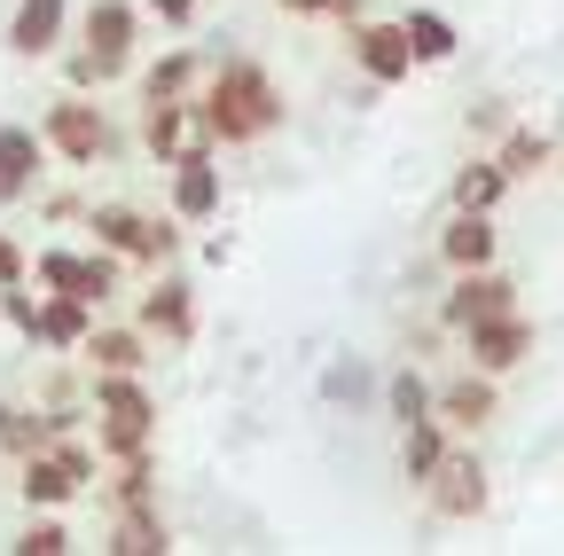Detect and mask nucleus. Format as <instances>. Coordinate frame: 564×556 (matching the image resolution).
<instances>
[{
    "instance_id": "f257e3e1",
    "label": "nucleus",
    "mask_w": 564,
    "mask_h": 556,
    "mask_svg": "<svg viewBox=\"0 0 564 556\" xmlns=\"http://www.w3.org/2000/svg\"><path fill=\"white\" fill-rule=\"evenodd\" d=\"M204 118H212V142H259V133L282 126V95L259 63H228L204 95Z\"/></svg>"
},
{
    "instance_id": "f03ea898",
    "label": "nucleus",
    "mask_w": 564,
    "mask_h": 556,
    "mask_svg": "<svg viewBox=\"0 0 564 556\" xmlns=\"http://www.w3.org/2000/svg\"><path fill=\"white\" fill-rule=\"evenodd\" d=\"M126 55H133V9H126V0H95V9H87V47L70 55V79L102 87V79L126 72Z\"/></svg>"
},
{
    "instance_id": "7ed1b4c3",
    "label": "nucleus",
    "mask_w": 564,
    "mask_h": 556,
    "mask_svg": "<svg viewBox=\"0 0 564 556\" xmlns=\"http://www.w3.org/2000/svg\"><path fill=\"white\" fill-rule=\"evenodd\" d=\"M95 415H102V447H110V455H141V447H150L158 407H150V392H141L133 377H102Z\"/></svg>"
},
{
    "instance_id": "20e7f679",
    "label": "nucleus",
    "mask_w": 564,
    "mask_h": 556,
    "mask_svg": "<svg viewBox=\"0 0 564 556\" xmlns=\"http://www.w3.org/2000/svg\"><path fill=\"white\" fill-rule=\"evenodd\" d=\"M141 142H150L165 165H181V157H212V118H204V102H150V118H141Z\"/></svg>"
},
{
    "instance_id": "39448f33",
    "label": "nucleus",
    "mask_w": 564,
    "mask_h": 556,
    "mask_svg": "<svg viewBox=\"0 0 564 556\" xmlns=\"http://www.w3.org/2000/svg\"><path fill=\"white\" fill-rule=\"evenodd\" d=\"M87 478H95V455L87 447H32L24 455V494L32 502H70Z\"/></svg>"
},
{
    "instance_id": "423d86ee",
    "label": "nucleus",
    "mask_w": 564,
    "mask_h": 556,
    "mask_svg": "<svg viewBox=\"0 0 564 556\" xmlns=\"http://www.w3.org/2000/svg\"><path fill=\"white\" fill-rule=\"evenodd\" d=\"M47 142H55L70 165H95V157L110 150V118H102L95 102H55V110H47Z\"/></svg>"
},
{
    "instance_id": "0eeeda50",
    "label": "nucleus",
    "mask_w": 564,
    "mask_h": 556,
    "mask_svg": "<svg viewBox=\"0 0 564 556\" xmlns=\"http://www.w3.org/2000/svg\"><path fill=\"white\" fill-rule=\"evenodd\" d=\"M95 243L133 251V259H165L173 251V228L165 220H141L133 204H102V212H95Z\"/></svg>"
},
{
    "instance_id": "6e6552de",
    "label": "nucleus",
    "mask_w": 564,
    "mask_h": 556,
    "mask_svg": "<svg viewBox=\"0 0 564 556\" xmlns=\"http://www.w3.org/2000/svg\"><path fill=\"white\" fill-rule=\"evenodd\" d=\"M432 486V510L440 517H478L486 510V470H478V455H440V470L423 478Z\"/></svg>"
},
{
    "instance_id": "1a4fd4ad",
    "label": "nucleus",
    "mask_w": 564,
    "mask_h": 556,
    "mask_svg": "<svg viewBox=\"0 0 564 556\" xmlns=\"http://www.w3.org/2000/svg\"><path fill=\"white\" fill-rule=\"evenodd\" d=\"M494 314H518V291L502 283V274H486V266H463V291L447 298V321L455 329H478Z\"/></svg>"
},
{
    "instance_id": "9d476101",
    "label": "nucleus",
    "mask_w": 564,
    "mask_h": 556,
    "mask_svg": "<svg viewBox=\"0 0 564 556\" xmlns=\"http://www.w3.org/2000/svg\"><path fill=\"white\" fill-rule=\"evenodd\" d=\"M40 283H55V291H70V298L102 306V298L118 291V266H110V259H79V251H47V259H40Z\"/></svg>"
},
{
    "instance_id": "9b49d317",
    "label": "nucleus",
    "mask_w": 564,
    "mask_h": 556,
    "mask_svg": "<svg viewBox=\"0 0 564 556\" xmlns=\"http://www.w3.org/2000/svg\"><path fill=\"white\" fill-rule=\"evenodd\" d=\"M352 55H361V72L377 87H392V79H408L415 40H408V24H361V32H352Z\"/></svg>"
},
{
    "instance_id": "f8f14e48",
    "label": "nucleus",
    "mask_w": 564,
    "mask_h": 556,
    "mask_svg": "<svg viewBox=\"0 0 564 556\" xmlns=\"http://www.w3.org/2000/svg\"><path fill=\"white\" fill-rule=\"evenodd\" d=\"M470 353H478V369H518V361L533 353V321H525V314L478 321V329H470Z\"/></svg>"
},
{
    "instance_id": "ddd939ff",
    "label": "nucleus",
    "mask_w": 564,
    "mask_h": 556,
    "mask_svg": "<svg viewBox=\"0 0 564 556\" xmlns=\"http://www.w3.org/2000/svg\"><path fill=\"white\" fill-rule=\"evenodd\" d=\"M32 173H40V133L32 126H0V204L32 196Z\"/></svg>"
},
{
    "instance_id": "4468645a",
    "label": "nucleus",
    "mask_w": 564,
    "mask_h": 556,
    "mask_svg": "<svg viewBox=\"0 0 564 556\" xmlns=\"http://www.w3.org/2000/svg\"><path fill=\"white\" fill-rule=\"evenodd\" d=\"M173 212L181 220H212V212H220V173H212V157H181L173 165Z\"/></svg>"
},
{
    "instance_id": "2eb2a0df",
    "label": "nucleus",
    "mask_w": 564,
    "mask_h": 556,
    "mask_svg": "<svg viewBox=\"0 0 564 556\" xmlns=\"http://www.w3.org/2000/svg\"><path fill=\"white\" fill-rule=\"evenodd\" d=\"M32 337H47V345H87V298H70V291H55L32 321H24Z\"/></svg>"
},
{
    "instance_id": "dca6fc26",
    "label": "nucleus",
    "mask_w": 564,
    "mask_h": 556,
    "mask_svg": "<svg viewBox=\"0 0 564 556\" xmlns=\"http://www.w3.org/2000/svg\"><path fill=\"white\" fill-rule=\"evenodd\" d=\"M55 32H63V0H24L17 24H9V47H17V55H47Z\"/></svg>"
},
{
    "instance_id": "f3484780",
    "label": "nucleus",
    "mask_w": 564,
    "mask_h": 556,
    "mask_svg": "<svg viewBox=\"0 0 564 556\" xmlns=\"http://www.w3.org/2000/svg\"><path fill=\"white\" fill-rule=\"evenodd\" d=\"M141 321H150L158 337H188V329H196V306H188V283H158L150 298H141Z\"/></svg>"
},
{
    "instance_id": "a211bd4d",
    "label": "nucleus",
    "mask_w": 564,
    "mask_h": 556,
    "mask_svg": "<svg viewBox=\"0 0 564 556\" xmlns=\"http://www.w3.org/2000/svg\"><path fill=\"white\" fill-rule=\"evenodd\" d=\"M110 548H118V556H165L173 541H165V525L150 517V502H133V510L118 517V533H110Z\"/></svg>"
},
{
    "instance_id": "6ab92c4d",
    "label": "nucleus",
    "mask_w": 564,
    "mask_h": 556,
    "mask_svg": "<svg viewBox=\"0 0 564 556\" xmlns=\"http://www.w3.org/2000/svg\"><path fill=\"white\" fill-rule=\"evenodd\" d=\"M87 353H95L102 377H133L141 361H150V353H141V337H126V329H87Z\"/></svg>"
},
{
    "instance_id": "aec40b11",
    "label": "nucleus",
    "mask_w": 564,
    "mask_h": 556,
    "mask_svg": "<svg viewBox=\"0 0 564 556\" xmlns=\"http://www.w3.org/2000/svg\"><path fill=\"white\" fill-rule=\"evenodd\" d=\"M440 415H447V424H463V432H478L486 415H494V384H478V377L447 384V392H440Z\"/></svg>"
},
{
    "instance_id": "412c9836",
    "label": "nucleus",
    "mask_w": 564,
    "mask_h": 556,
    "mask_svg": "<svg viewBox=\"0 0 564 556\" xmlns=\"http://www.w3.org/2000/svg\"><path fill=\"white\" fill-rule=\"evenodd\" d=\"M502 165H463L455 173V212H494V204H502Z\"/></svg>"
},
{
    "instance_id": "4be33fe9",
    "label": "nucleus",
    "mask_w": 564,
    "mask_h": 556,
    "mask_svg": "<svg viewBox=\"0 0 564 556\" xmlns=\"http://www.w3.org/2000/svg\"><path fill=\"white\" fill-rule=\"evenodd\" d=\"M447 259H455V266H486V259H494V228H486V212H463V220L447 228Z\"/></svg>"
},
{
    "instance_id": "5701e85b",
    "label": "nucleus",
    "mask_w": 564,
    "mask_h": 556,
    "mask_svg": "<svg viewBox=\"0 0 564 556\" xmlns=\"http://www.w3.org/2000/svg\"><path fill=\"white\" fill-rule=\"evenodd\" d=\"M549 157H556V150H549V133H533V126H518V133H510V142H502V157H494V165H502V173L518 181V173H541Z\"/></svg>"
},
{
    "instance_id": "b1692460",
    "label": "nucleus",
    "mask_w": 564,
    "mask_h": 556,
    "mask_svg": "<svg viewBox=\"0 0 564 556\" xmlns=\"http://www.w3.org/2000/svg\"><path fill=\"white\" fill-rule=\"evenodd\" d=\"M408 40H415V63H447V55H455V32H447V17H432V9L408 17Z\"/></svg>"
},
{
    "instance_id": "393cba45",
    "label": "nucleus",
    "mask_w": 564,
    "mask_h": 556,
    "mask_svg": "<svg viewBox=\"0 0 564 556\" xmlns=\"http://www.w3.org/2000/svg\"><path fill=\"white\" fill-rule=\"evenodd\" d=\"M440 415H415V424H408V478H432L440 470Z\"/></svg>"
},
{
    "instance_id": "a878e982",
    "label": "nucleus",
    "mask_w": 564,
    "mask_h": 556,
    "mask_svg": "<svg viewBox=\"0 0 564 556\" xmlns=\"http://www.w3.org/2000/svg\"><path fill=\"white\" fill-rule=\"evenodd\" d=\"M181 87H188V55H165V63H158V72H150V79H141V102H173Z\"/></svg>"
},
{
    "instance_id": "bb28decb",
    "label": "nucleus",
    "mask_w": 564,
    "mask_h": 556,
    "mask_svg": "<svg viewBox=\"0 0 564 556\" xmlns=\"http://www.w3.org/2000/svg\"><path fill=\"white\" fill-rule=\"evenodd\" d=\"M392 415H400V424L432 415V392H423V377H392Z\"/></svg>"
},
{
    "instance_id": "cd10ccee",
    "label": "nucleus",
    "mask_w": 564,
    "mask_h": 556,
    "mask_svg": "<svg viewBox=\"0 0 564 556\" xmlns=\"http://www.w3.org/2000/svg\"><path fill=\"white\" fill-rule=\"evenodd\" d=\"M17 548H24V556H63V548H70V533H63V525H32Z\"/></svg>"
},
{
    "instance_id": "c85d7f7f",
    "label": "nucleus",
    "mask_w": 564,
    "mask_h": 556,
    "mask_svg": "<svg viewBox=\"0 0 564 556\" xmlns=\"http://www.w3.org/2000/svg\"><path fill=\"white\" fill-rule=\"evenodd\" d=\"M282 9H299V17H361V0H282Z\"/></svg>"
},
{
    "instance_id": "c756f323",
    "label": "nucleus",
    "mask_w": 564,
    "mask_h": 556,
    "mask_svg": "<svg viewBox=\"0 0 564 556\" xmlns=\"http://www.w3.org/2000/svg\"><path fill=\"white\" fill-rule=\"evenodd\" d=\"M141 9H158L165 24H188V17H196V0H141Z\"/></svg>"
},
{
    "instance_id": "7c9ffc66",
    "label": "nucleus",
    "mask_w": 564,
    "mask_h": 556,
    "mask_svg": "<svg viewBox=\"0 0 564 556\" xmlns=\"http://www.w3.org/2000/svg\"><path fill=\"white\" fill-rule=\"evenodd\" d=\"M0 283H24V251L17 243H0Z\"/></svg>"
}]
</instances>
